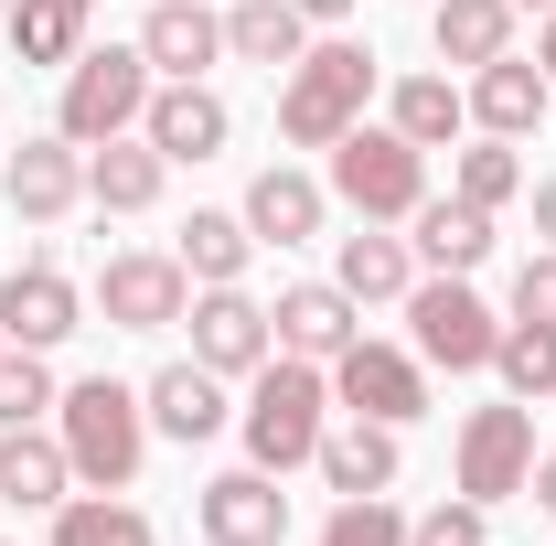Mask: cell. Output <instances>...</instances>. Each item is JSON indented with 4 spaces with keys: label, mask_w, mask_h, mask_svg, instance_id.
<instances>
[{
    "label": "cell",
    "mask_w": 556,
    "mask_h": 546,
    "mask_svg": "<svg viewBox=\"0 0 556 546\" xmlns=\"http://www.w3.org/2000/svg\"><path fill=\"white\" fill-rule=\"evenodd\" d=\"M375 97H386L375 44H353V33H311V54L278 75V139H289V150H332L343 129H364Z\"/></svg>",
    "instance_id": "1"
},
{
    "label": "cell",
    "mask_w": 556,
    "mask_h": 546,
    "mask_svg": "<svg viewBox=\"0 0 556 546\" xmlns=\"http://www.w3.org/2000/svg\"><path fill=\"white\" fill-rule=\"evenodd\" d=\"M321 429H332V364H311V353H268V364L247 375V408H236L247 461L289 482V472H311Z\"/></svg>",
    "instance_id": "2"
},
{
    "label": "cell",
    "mask_w": 556,
    "mask_h": 546,
    "mask_svg": "<svg viewBox=\"0 0 556 546\" xmlns=\"http://www.w3.org/2000/svg\"><path fill=\"white\" fill-rule=\"evenodd\" d=\"M54 439L75 461V493H129L150 461V408H139L129 375H75L54 397Z\"/></svg>",
    "instance_id": "3"
},
{
    "label": "cell",
    "mask_w": 556,
    "mask_h": 546,
    "mask_svg": "<svg viewBox=\"0 0 556 546\" xmlns=\"http://www.w3.org/2000/svg\"><path fill=\"white\" fill-rule=\"evenodd\" d=\"M321 183H332V204H343L353 225H407V214L428 204V150L396 139L386 119H364V129H343L321 150Z\"/></svg>",
    "instance_id": "4"
},
{
    "label": "cell",
    "mask_w": 556,
    "mask_h": 546,
    "mask_svg": "<svg viewBox=\"0 0 556 546\" xmlns=\"http://www.w3.org/2000/svg\"><path fill=\"white\" fill-rule=\"evenodd\" d=\"M150 54H139V33L129 44H86L65 75H54V129L75 139V150H97V139H129L139 119H150Z\"/></svg>",
    "instance_id": "5"
},
{
    "label": "cell",
    "mask_w": 556,
    "mask_h": 546,
    "mask_svg": "<svg viewBox=\"0 0 556 546\" xmlns=\"http://www.w3.org/2000/svg\"><path fill=\"white\" fill-rule=\"evenodd\" d=\"M407 311V343H417V364L428 375H492V343H503V311H492L471 278H450V269H417V289L396 300Z\"/></svg>",
    "instance_id": "6"
},
{
    "label": "cell",
    "mask_w": 556,
    "mask_h": 546,
    "mask_svg": "<svg viewBox=\"0 0 556 546\" xmlns=\"http://www.w3.org/2000/svg\"><path fill=\"white\" fill-rule=\"evenodd\" d=\"M332 408L343 418H375V429H417L439 408V375L417 364V343H386V333H353L332 353Z\"/></svg>",
    "instance_id": "7"
},
{
    "label": "cell",
    "mask_w": 556,
    "mask_h": 546,
    "mask_svg": "<svg viewBox=\"0 0 556 546\" xmlns=\"http://www.w3.org/2000/svg\"><path fill=\"white\" fill-rule=\"evenodd\" d=\"M86 311L108 322V333H172L182 311H193V278L172 247H108L97 278H86Z\"/></svg>",
    "instance_id": "8"
},
{
    "label": "cell",
    "mask_w": 556,
    "mask_h": 546,
    "mask_svg": "<svg viewBox=\"0 0 556 546\" xmlns=\"http://www.w3.org/2000/svg\"><path fill=\"white\" fill-rule=\"evenodd\" d=\"M525 472H535V408H525V397H492V408L460 418V439H450V493L514 504Z\"/></svg>",
    "instance_id": "9"
},
{
    "label": "cell",
    "mask_w": 556,
    "mask_h": 546,
    "mask_svg": "<svg viewBox=\"0 0 556 546\" xmlns=\"http://www.w3.org/2000/svg\"><path fill=\"white\" fill-rule=\"evenodd\" d=\"M182 322H193V364H214L225 386H247V375L278 353V322H268V300H257L247 278H236V289H193Z\"/></svg>",
    "instance_id": "10"
},
{
    "label": "cell",
    "mask_w": 556,
    "mask_h": 546,
    "mask_svg": "<svg viewBox=\"0 0 556 546\" xmlns=\"http://www.w3.org/2000/svg\"><path fill=\"white\" fill-rule=\"evenodd\" d=\"M75 333H86V278H65L54 258H11V278H0V343L65 353Z\"/></svg>",
    "instance_id": "11"
},
{
    "label": "cell",
    "mask_w": 556,
    "mask_h": 546,
    "mask_svg": "<svg viewBox=\"0 0 556 546\" xmlns=\"http://www.w3.org/2000/svg\"><path fill=\"white\" fill-rule=\"evenodd\" d=\"M0 204L22 214V225H65L75 204H86V150H75L65 129L22 139V150H0Z\"/></svg>",
    "instance_id": "12"
},
{
    "label": "cell",
    "mask_w": 556,
    "mask_h": 546,
    "mask_svg": "<svg viewBox=\"0 0 556 546\" xmlns=\"http://www.w3.org/2000/svg\"><path fill=\"white\" fill-rule=\"evenodd\" d=\"M193 525H204V546H289V493H278V472L236 461L193 493Z\"/></svg>",
    "instance_id": "13"
},
{
    "label": "cell",
    "mask_w": 556,
    "mask_h": 546,
    "mask_svg": "<svg viewBox=\"0 0 556 546\" xmlns=\"http://www.w3.org/2000/svg\"><path fill=\"white\" fill-rule=\"evenodd\" d=\"M139 408H150V439H182V450H204L236 429V397H225V375L214 364H161V375H139Z\"/></svg>",
    "instance_id": "14"
},
{
    "label": "cell",
    "mask_w": 556,
    "mask_h": 546,
    "mask_svg": "<svg viewBox=\"0 0 556 546\" xmlns=\"http://www.w3.org/2000/svg\"><path fill=\"white\" fill-rule=\"evenodd\" d=\"M139 139L182 172V161H214L225 139H236V108L214 97V75H172V86H150V119H139Z\"/></svg>",
    "instance_id": "15"
},
{
    "label": "cell",
    "mask_w": 556,
    "mask_h": 546,
    "mask_svg": "<svg viewBox=\"0 0 556 546\" xmlns=\"http://www.w3.org/2000/svg\"><path fill=\"white\" fill-rule=\"evenodd\" d=\"M247 236L257 247H321V225H332V183L321 172H300V161H268L257 183H247Z\"/></svg>",
    "instance_id": "16"
},
{
    "label": "cell",
    "mask_w": 556,
    "mask_h": 546,
    "mask_svg": "<svg viewBox=\"0 0 556 546\" xmlns=\"http://www.w3.org/2000/svg\"><path fill=\"white\" fill-rule=\"evenodd\" d=\"M460 97H471V129H482V139H535L546 108H556V86H546L535 54H492V65H471Z\"/></svg>",
    "instance_id": "17"
},
{
    "label": "cell",
    "mask_w": 556,
    "mask_h": 546,
    "mask_svg": "<svg viewBox=\"0 0 556 546\" xmlns=\"http://www.w3.org/2000/svg\"><path fill=\"white\" fill-rule=\"evenodd\" d=\"M268 322H278V353H311V364H332L353 333H364V300H353L343 278H289L268 300Z\"/></svg>",
    "instance_id": "18"
},
{
    "label": "cell",
    "mask_w": 556,
    "mask_h": 546,
    "mask_svg": "<svg viewBox=\"0 0 556 546\" xmlns=\"http://www.w3.org/2000/svg\"><path fill=\"white\" fill-rule=\"evenodd\" d=\"M396 439H407V429H375V418L321 429V450H311L321 493H332V504H353V493H396V472H407V450H396Z\"/></svg>",
    "instance_id": "19"
},
{
    "label": "cell",
    "mask_w": 556,
    "mask_h": 546,
    "mask_svg": "<svg viewBox=\"0 0 556 546\" xmlns=\"http://www.w3.org/2000/svg\"><path fill=\"white\" fill-rule=\"evenodd\" d=\"M139 54H150L161 86H172V75H214V65H225V11H214V0H150Z\"/></svg>",
    "instance_id": "20"
},
{
    "label": "cell",
    "mask_w": 556,
    "mask_h": 546,
    "mask_svg": "<svg viewBox=\"0 0 556 546\" xmlns=\"http://www.w3.org/2000/svg\"><path fill=\"white\" fill-rule=\"evenodd\" d=\"M86 22H97V0H11L0 11V44H11L22 75H65L86 54Z\"/></svg>",
    "instance_id": "21"
},
{
    "label": "cell",
    "mask_w": 556,
    "mask_h": 546,
    "mask_svg": "<svg viewBox=\"0 0 556 546\" xmlns=\"http://www.w3.org/2000/svg\"><path fill=\"white\" fill-rule=\"evenodd\" d=\"M75 493V461L65 439H54V418H33V429H0V504H22V514H54Z\"/></svg>",
    "instance_id": "22"
},
{
    "label": "cell",
    "mask_w": 556,
    "mask_h": 546,
    "mask_svg": "<svg viewBox=\"0 0 556 546\" xmlns=\"http://www.w3.org/2000/svg\"><path fill=\"white\" fill-rule=\"evenodd\" d=\"M161 194H172V161H161V150H150V139H97V150H86V204L97 214H150L161 204Z\"/></svg>",
    "instance_id": "23"
},
{
    "label": "cell",
    "mask_w": 556,
    "mask_h": 546,
    "mask_svg": "<svg viewBox=\"0 0 556 546\" xmlns=\"http://www.w3.org/2000/svg\"><path fill=\"white\" fill-rule=\"evenodd\" d=\"M172 258H182L193 289H236V278L257 269V236H247V214H236V204H193V214H182V236H172Z\"/></svg>",
    "instance_id": "24"
},
{
    "label": "cell",
    "mask_w": 556,
    "mask_h": 546,
    "mask_svg": "<svg viewBox=\"0 0 556 546\" xmlns=\"http://www.w3.org/2000/svg\"><path fill=\"white\" fill-rule=\"evenodd\" d=\"M407 247H417V269L471 278V269L492 258V214H482V204H460V194H428V204L407 214Z\"/></svg>",
    "instance_id": "25"
},
{
    "label": "cell",
    "mask_w": 556,
    "mask_h": 546,
    "mask_svg": "<svg viewBox=\"0 0 556 546\" xmlns=\"http://www.w3.org/2000/svg\"><path fill=\"white\" fill-rule=\"evenodd\" d=\"M332 278H343L364 311H375V300H407L417 289V247L396 225H353V236H332Z\"/></svg>",
    "instance_id": "26"
},
{
    "label": "cell",
    "mask_w": 556,
    "mask_h": 546,
    "mask_svg": "<svg viewBox=\"0 0 556 546\" xmlns=\"http://www.w3.org/2000/svg\"><path fill=\"white\" fill-rule=\"evenodd\" d=\"M514 22H525L514 0H428V44H439V65H450V75L514 54Z\"/></svg>",
    "instance_id": "27"
},
{
    "label": "cell",
    "mask_w": 556,
    "mask_h": 546,
    "mask_svg": "<svg viewBox=\"0 0 556 546\" xmlns=\"http://www.w3.org/2000/svg\"><path fill=\"white\" fill-rule=\"evenodd\" d=\"M300 54H311L300 0H225V65H268V75H289Z\"/></svg>",
    "instance_id": "28"
},
{
    "label": "cell",
    "mask_w": 556,
    "mask_h": 546,
    "mask_svg": "<svg viewBox=\"0 0 556 546\" xmlns=\"http://www.w3.org/2000/svg\"><path fill=\"white\" fill-rule=\"evenodd\" d=\"M386 129L417 139V150L471 139V97H460V75H396V86H386Z\"/></svg>",
    "instance_id": "29"
},
{
    "label": "cell",
    "mask_w": 556,
    "mask_h": 546,
    "mask_svg": "<svg viewBox=\"0 0 556 546\" xmlns=\"http://www.w3.org/2000/svg\"><path fill=\"white\" fill-rule=\"evenodd\" d=\"M43 546H161V525L139 514L129 493H65L43 514Z\"/></svg>",
    "instance_id": "30"
},
{
    "label": "cell",
    "mask_w": 556,
    "mask_h": 546,
    "mask_svg": "<svg viewBox=\"0 0 556 546\" xmlns=\"http://www.w3.org/2000/svg\"><path fill=\"white\" fill-rule=\"evenodd\" d=\"M450 194L460 204H482V214H503V204H525V139H460L450 150Z\"/></svg>",
    "instance_id": "31"
},
{
    "label": "cell",
    "mask_w": 556,
    "mask_h": 546,
    "mask_svg": "<svg viewBox=\"0 0 556 546\" xmlns=\"http://www.w3.org/2000/svg\"><path fill=\"white\" fill-rule=\"evenodd\" d=\"M492 375H503V397H556V322H503V343H492Z\"/></svg>",
    "instance_id": "32"
},
{
    "label": "cell",
    "mask_w": 556,
    "mask_h": 546,
    "mask_svg": "<svg viewBox=\"0 0 556 546\" xmlns=\"http://www.w3.org/2000/svg\"><path fill=\"white\" fill-rule=\"evenodd\" d=\"M54 353H33V343H0V429H33V418H54Z\"/></svg>",
    "instance_id": "33"
},
{
    "label": "cell",
    "mask_w": 556,
    "mask_h": 546,
    "mask_svg": "<svg viewBox=\"0 0 556 546\" xmlns=\"http://www.w3.org/2000/svg\"><path fill=\"white\" fill-rule=\"evenodd\" d=\"M321 546H407V514H396V493H353L321 514Z\"/></svg>",
    "instance_id": "34"
},
{
    "label": "cell",
    "mask_w": 556,
    "mask_h": 546,
    "mask_svg": "<svg viewBox=\"0 0 556 546\" xmlns=\"http://www.w3.org/2000/svg\"><path fill=\"white\" fill-rule=\"evenodd\" d=\"M407 546H492V504H471V493H450V504H428V514H407Z\"/></svg>",
    "instance_id": "35"
},
{
    "label": "cell",
    "mask_w": 556,
    "mask_h": 546,
    "mask_svg": "<svg viewBox=\"0 0 556 546\" xmlns=\"http://www.w3.org/2000/svg\"><path fill=\"white\" fill-rule=\"evenodd\" d=\"M514 322H556V247L514 258Z\"/></svg>",
    "instance_id": "36"
},
{
    "label": "cell",
    "mask_w": 556,
    "mask_h": 546,
    "mask_svg": "<svg viewBox=\"0 0 556 546\" xmlns=\"http://www.w3.org/2000/svg\"><path fill=\"white\" fill-rule=\"evenodd\" d=\"M353 11H364V0H300V22H311V33H343Z\"/></svg>",
    "instance_id": "37"
},
{
    "label": "cell",
    "mask_w": 556,
    "mask_h": 546,
    "mask_svg": "<svg viewBox=\"0 0 556 546\" xmlns=\"http://www.w3.org/2000/svg\"><path fill=\"white\" fill-rule=\"evenodd\" d=\"M525 493H535V514H556V450H535V472H525Z\"/></svg>",
    "instance_id": "38"
},
{
    "label": "cell",
    "mask_w": 556,
    "mask_h": 546,
    "mask_svg": "<svg viewBox=\"0 0 556 546\" xmlns=\"http://www.w3.org/2000/svg\"><path fill=\"white\" fill-rule=\"evenodd\" d=\"M525 194H535V247H556V172H546V183H525Z\"/></svg>",
    "instance_id": "39"
},
{
    "label": "cell",
    "mask_w": 556,
    "mask_h": 546,
    "mask_svg": "<svg viewBox=\"0 0 556 546\" xmlns=\"http://www.w3.org/2000/svg\"><path fill=\"white\" fill-rule=\"evenodd\" d=\"M535 65H546V86H556V11L535 22Z\"/></svg>",
    "instance_id": "40"
},
{
    "label": "cell",
    "mask_w": 556,
    "mask_h": 546,
    "mask_svg": "<svg viewBox=\"0 0 556 546\" xmlns=\"http://www.w3.org/2000/svg\"><path fill=\"white\" fill-rule=\"evenodd\" d=\"M514 11H535V22H546V11H556V0H514Z\"/></svg>",
    "instance_id": "41"
},
{
    "label": "cell",
    "mask_w": 556,
    "mask_h": 546,
    "mask_svg": "<svg viewBox=\"0 0 556 546\" xmlns=\"http://www.w3.org/2000/svg\"><path fill=\"white\" fill-rule=\"evenodd\" d=\"M0 11H11V0H0Z\"/></svg>",
    "instance_id": "42"
},
{
    "label": "cell",
    "mask_w": 556,
    "mask_h": 546,
    "mask_svg": "<svg viewBox=\"0 0 556 546\" xmlns=\"http://www.w3.org/2000/svg\"><path fill=\"white\" fill-rule=\"evenodd\" d=\"M0 546H11V536H0Z\"/></svg>",
    "instance_id": "43"
}]
</instances>
